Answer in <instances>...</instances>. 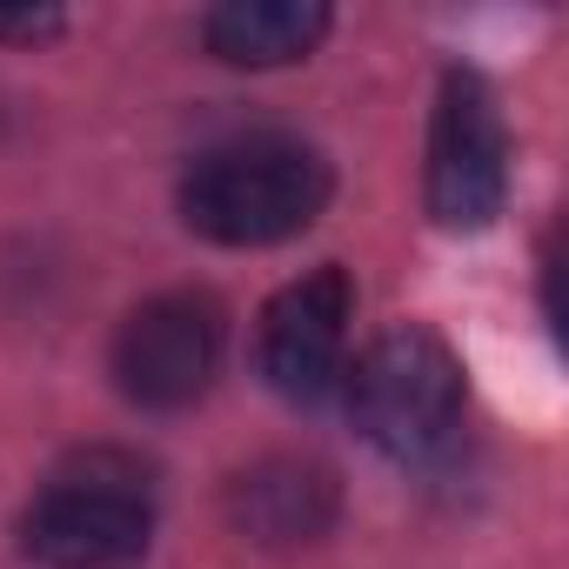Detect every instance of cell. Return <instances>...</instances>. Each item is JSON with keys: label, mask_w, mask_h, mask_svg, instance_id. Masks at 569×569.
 Returning <instances> with one entry per match:
<instances>
[{"label": "cell", "mask_w": 569, "mask_h": 569, "mask_svg": "<svg viewBox=\"0 0 569 569\" xmlns=\"http://www.w3.org/2000/svg\"><path fill=\"white\" fill-rule=\"evenodd\" d=\"M329 161L302 141L248 134L214 154H201L181 181V214L194 234L221 248H268L302 234L329 208Z\"/></svg>", "instance_id": "6da1fadb"}, {"label": "cell", "mask_w": 569, "mask_h": 569, "mask_svg": "<svg viewBox=\"0 0 569 569\" xmlns=\"http://www.w3.org/2000/svg\"><path fill=\"white\" fill-rule=\"evenodd\" d=\"M154 536V509L134 469L94 456L54 476L21 516V549L48 569H141Z\"/></svg>", "instance_id": "7a4b0ae2"}, {"label": "cell", "mask_w": 569, "mask_h": 569, "mask_svg": "<svg viewBox=\"0 0 569 569\" xmlns=\"http://www.w3.org/2000/svg\"><path fill=\"white\" fill-rule=\"evenodd\" d=\"M349 409L376 449L429 456L436 442H449V429L462 416V362L429 329H389L356 362Z\"/></svg>", "instance_id": "3957f363"}, {"label": "cell", "mask_w": 569, "mask_h": 569, "mask_svg": "<svg viewBox=\"0 0 569 569\" xmlns=\"http://www.w3.org/2000/svg\"><path fill=\"white\" fill-rule=\"evenodd\" d=\"M509 201V134L482 74H442L429 128V214L442 228H489Z\"/></svg>", "instance_id": "277c9868"}, {"label": "cell", "mask_w": 569, "mask_h": 569, "mask_svg": "<svg viewBox=\"0 0 569 569\" xmlns=\"http://www.w3.org/2000/svg\"><path fill=\"white\" fill-rule=\"evenodd\" d=\"M221 336L228 329H221L214 296L174 289V296L141 302L121 322V342H114L121 396L141 402V409H188L221 369Z\"/></svg>", "instance_id": "5b68a950"}, {"label": "cell", "mask_w": 569, "mask_h": 569, "mask_svg": "<svg viewBox=\"0 0 569 569\" xmlns=\"http://www.w3.org/2000/svg\"><path fill=\"white\" fill-rule=\"evenodd\" d=\"M349 309H356V289H349L342 268H316V274L289 281L261 316V376L281 396L316 402L342 369Z\"/></svg>", "instance_id": "8992f818"}, {"label": "cell", "mask_w": 569, "mask_h": 569, "mask_svg": "<svg viewBox=\"0 0 569 569\" xmlns=\"http://www.w3.org/2000/svg\"><path fill=\"white\" fill-rule=\"evenodd\" d=\"M228 516H234L241 536L274 542V549L316 542L336 522V476L322 462H302V456H268V462L234 476Z\"/></svg>", "instance_id": "52a82bcc"}, {"label": "cell", "mask_w": 569, "mask_h": 569, "mask_svg": "<svg viewBox=\"0 0 569 569\" xmlns=\"http://www.w3.org/2000/svg\"><path fill=\"white\" fill-rule=\"evenodd\" d=\"M329 34L322 0H228L201 21V41L228 68H289L309 61L316 41Z\"/></svg>", "instance_id": "ba28073f"}, {"label": "cell", "mask_w": 569, "mask_h": 569, "mask_svg": "<svg viewBox=\"0 0 569 569\" xmlns=\"http://www.w3.org/2000/svg\"><path fill=\"white\" fill-rule=\"evenodd\" d=\"M68 21L54 14V8H0V41H21V48H34V41H54Z\"/></svg>", "instance_id": "9c48e42d"}]
</instances>
